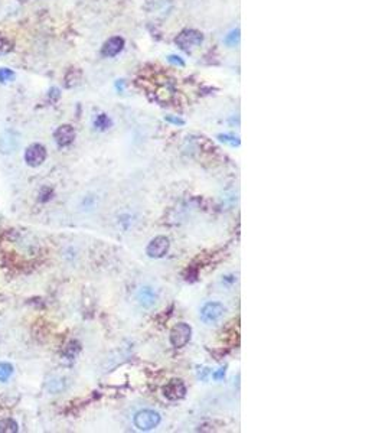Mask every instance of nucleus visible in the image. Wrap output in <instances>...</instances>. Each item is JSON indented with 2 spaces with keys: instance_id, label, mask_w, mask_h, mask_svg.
<instances>
[{
  "instance_id": "nucleus-17",
  "label": "nucleus",
  "mask_w": 385,
  "mask_h": 433,
  "mask_svg": "<svg viewBox=\"0 0 385 433\" xmlns=\"http://www.w3.org/2000/svg\"><path fill=\"white\" fill-rule=\"evenodd\" d=\"M238 42H240V31H238V29L233 31L230 35L225 38V44H227L228 47H235V45H238Z\"/></svg>"
},
{
  "instance_id": "nucleus-22",
  "label": "nucleus",
  "mask_w": 385,
  "mask_h": 433,
  "mask_svg": "<svg viewBox=\"0 0 385 433\" xmlns=\"http://www.w3.org/2000/svg\"><path fill=\"white\" fill-rule=\"evenodd\" d=\"M166 121H170V123H173V124H179V126H182V124H185V121H183V120H182V118L170 117V116H167V117H166Z\"/></svg>"
},
{
  "instance_id": "nucleus-20",
  "label": "nucleus",
  "mask_w": 385,
  "mask_h": 433,
  "mask_svg": "<svg viewBox=\"0 0 385 433\" xmlns=\"http://www.w3.org/2000/svg\"><path fill=\"white\" fill-rule=\"evenodd\" d=\"M49 97L52 98V101H57V100L59 98L58 88H51V90H49Z\"/></svg>"
},
{
  "instance_id": "nucleus-16",
  "label": "nucleus",
  "mask_w": 385,
  "mask_h": 433,
  "mask_svg": "<svg viewBox=\"0 0 385 433\" xmlns=\"http://www.w3.org/2000/svg\"><path fill=\"white\" fill-rule=\"evenodd\" d=\"M13 374V365L9 363H0V381H6Z\"/></svg>"
},
{
  "instance_id": "nucleus-7",
  "label": "nucleus",
  "mask_w": 385,
  "mask_h": 433,
  "mask_svg": "<svg viewBox=\"0 0 385 433\" xmlns=\"http://www.w3.org/2000/svg\"><path fill=\"white\" fill-rule=\"evenodd\" d=\"M21 143V136L19 133L13 131V130H8L0 136V152L3 155H11V153L16 152Z\"/></svg>"
},
{
  "instance_id": "nucleus-9",
  "label": "nucleus",
  "mask_w": 385,
  "mask_h": 433,
  "mask_svg": "<svg viewBox=\"0 0 385 433\" xmlns=\"http://www.w3.org/2000/svg\"><path fill=\"white\" fill-rule=\"evenodd\" d=\"M54 137H55V141L58 143V146H61V148L70 146L71 143L74 141V139H75V130L70 124H62V126H59L58 129L55 130Z\"/></svg>"
},
{
  "instance_id": "nucleus-2",
  "label": "nucleus",
  "mask_w": 385,
  "mask_h": 433,
  "mask_svg": "<svg viewBox=\"0 0 385 433\" xmlns=\"http://www.w3.org/2000/svg\"><path fill=\"white\" fill-rule=\"evenodd\" d=\"M202 41H204V35L195 29H185L175 39L176 45L183 51H189V49L199 47Z\"/></svg>"
},
{
  "instance_id": "nucleus-8",
  "label": "nucleus",
  "mask_w": 385,
  "mask_h": 433,
  "mask_svg": "<svg viewBox=\"0 0 385 433\" xmlns=\"http://www.w3.org/2000/svg\"><path fill=\"white\" fill-rule=\"evenodd\" d=\"M164 397L169 400H180L186 396V386L183 384L182 380H170L166 386L163 387Z\"/></svg>"
},
{
  "instance_id": "nucleus-21",
  "label": "nucleus",
  "mask_w": 385,
  "mask_h": 433,
  "mask_svg": "<svg viewBox=\"0 0 385 433\" xmlns=\"http://www.w3.org/2000/svg\"><path fill=\"white\" fill-rule=\"evenodd\" d=\"M169 61L172 62V64H175V65H180V67H183L185 64H183V61L179 58V57H175V55H170L169 57Z\"/></svg>"
},
{
  "instance_id": "nucleus-15",
  "label": "nucleus",
  "mask_w": 385,
  "mask_h": 433,
  "mask_svg": "<svg viewBox=\"0 0 385 433\" xmlns=\"http://www.w3.org/2000/svg\"><path fill=\"white\" fill-rule=\"evenodd\" d=\"M13 51V42L11 39L5 38V36H0V57L3 55H8L9 52Z\"/></svg>"
},
{
  "instance_id": "nucleus-3",
  "label": "nucleus",
  "mask_w": 385,
  "mask_h": 433,
  "mask_svg": "<svg viewBox=\"0 0 385 433\" xmlns=\"http://www.w3.org/2000/svg\"><path fill=\"white\" fill-rule=\"evenodd\" d=\"M227 312V308L220 302H210L207 304L202 309H201V319L205 324H215L218 321H221L224 315Z\"/></svg>"
},
{
  "instance_id": "nucleus-23",
  "label": "nucleus",
  "mask_w": 385,
  "mask_h": 433,
  "mask_svg": "<svg viewBox=\"0 0 385 433\" xmlns=\"http://www.w3.org/2000/svg\"><path fill=\"white\" fill-rule=\"evenodd\" d=\"M224 375H225V368H220V371L214 373V378L215 380H221Z\"/></svg>"
},
{
  "instance_id": "nucleus-12",
  "label": "nucleus",
  "mask_w": 385,
  "mask_h": 433,
  "mask_svg": "<svg viewBox=\"0 0 385 433\" xmlns=\"http://www.w3.org/2000/svg\"><path fill=\"white\" fill-rule=\"evenodd\" d=\"M81 70H78V68H71V70H68V72L65 74V87H67V88L75 87L78 82L81 81Z\"/></svg>"
},
{
  "instance_id": "nucleus-14",
  "label": "nucleus",
  "mask_w": 385,
  "mask_h": 433,
  "mask_svg": "<svg viewBox=\"0 0 385 433\" xmlns=\"http://www.w3.org/2000/svg\"><path fill=\"white\" fill-rule=\"evenodd\" d=\"M0 432L3 433H16L18 432V424L12 419H5L0 420Z\"/></svg>"
},
{
  "instance_id": "nucleus-1",
  "label": "nucleus",
  "mask_w": 385,
  "mask_h": 433,
  "mask_svg": "<svg viewBox=\"0 0 385 433\" xmlns=\"http://www.w3.org/2000/svg\"><path fill=\"white\" fill-rule=\"evenodd\" d=\"M162 420L160 414L154 410H149L144 409L137 411L133 417V423L134 426L139 429V430H143V432H149V430H153L154 427L159 426V423Z\"/></svg>"
},
{
  "instance_id": "nucleus-11",
  "label": "nucleus",
  "mask_w": 385,
  "mask_h": 433,
  "mask_svg": "<svg viewBox=\"0 0 385 433\" xmlns=\"http://www.w3.org/2000/svg\"><path fill=\"white\" fill-rule=\"evenodd\" d=\"M123 48H124V39L120 36H113L103 45L101 54L105 58H113L123 51Z\"/></svg>"
},
{
  "instance_id": "nucleus-19",
  "label": "nucleus",
  "mask_w": 385,
  "mask_h": 433,
  "mask_svg": "<svg viewBox=\"0 0 385 433\" xmlns=\"http://www.w3.org/2000/svg\"><path fill=\"white\" fill-rule=\"evenodd\" d=\"M220 140L224 141V143H228L231 146H238L240 145V139L235 137V136H230V134H221L220 136Z\"/></svg>"
},
{
  "instance_id": "nucleus-13",
  "label": "nucleus",
  "mask_w": 385,
  "mask_h": 433,
  "mask_svg": "<svg viewBox=\"0 0 385 433\" xmlns=\"http://www.w3.org/2000/svg\"><path fill=\"white\" fill-rule=\"evenodd\" d=\"M111 124H113V121H111V118L108 117L107 114H98V116L95 117V120H94V126H95V129L98 130L110 129Z\"/></svg>"
},
{
  "instance_id": "nucleus-18",
  "label": "nucleus",
  "mask_w": 385,
  "mask_h": 433,
  "mask_svg": "<svg viewBox=\"0 0 385 433\" xmlns=\"http://www.w3.org/2000/svg\"><path fill=\"white\" fill-rule=\"evenodd\" d=\"M15 80V72L9 68H0V82H8Z\"/></svg>"
},
{
  "instance_id": "nucleus-5",
  "label": "nucleus",
  "mask_w": 385,
  "mask_h": 433,
  "mask_svg": "<svg viewBox=\"0 0 385 433\" xmlns=\"http://www.w3.org/2000/svg\"><path fill=\"white\" fill-rule=\"evenodd\" d=\"M169 246H170V241L167 237L164 235H157L154 237L152 241L147 244V248H146V254L150 258H162L167 254L169 251Z\"/></svg>"
},
{
  "instance_id": "nucleus-10",
  "label": "nucleus",
  "mask_w": 385,
  "mask_h": 433,
  "mask_svg": "<svg viewBox=\"0 0 385 433\" xmlns=\"http://www.w3.org/2000/svg\"><path fill=\"white\" fill-rule=\"evenodd\" d=\"M137 302L140 306L149 309L153 308L154 305L157 304V293L156 291L150 287V286H141L140 289L137 291Z\"/></svg>"
},
{
  "instance_id": "nucleus-4",
  "label": "nucleus",
  "mask_w": 385,
  "mask_h": 433,
  "mask_svg": "<svg viewBox=\"0 0 385 433\" xmlns=\"http://www.w3.org/2000/svg\"><path fill=\"white\" fill-rule=\"evenodd\" d=\"M190 337H192V328L185 322H180L170 331V344L175 348H183L190 341Z\"/></svg>"
},
{
  "instance_id": "nucleus-6",
  "label": "nucleus",
  "mask_w": 385,
  "mask_h": 433,
  "mask_svg": "<svg viewBox=\"0 0 385 433\" xmlns=\"http://www.w3.org/2000/svg\"><path fill=\"white\" fill-rule=\"evenodd\" d=\"M45 159H47V149L39 143L31 145L25 152V162L32 168L41 166L45 162Z\"/></svg>"
}]
</instances>
